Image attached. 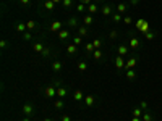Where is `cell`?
<instances>
[{
    "instance_id": "obj_1",
    "label": "cell",
    "mask_w": 162,
    "mask_h": 121,
    "mask_svg": "<svg viewBox=\"0 0 162 121\" xmlns=\"http://www.w3.org/2000/svg\"><path fill=\"white\" fill-rule=\"evenodd\" d=\"M149 27H151L149 23L144 21V19H138V21H136V29L139 31L141 34H146L147 31H149Z\"/></svg>"
},
{
    "instance_id": "obj_2",
    "label": "cell",
    "mask_w": 162,
    "mask_h": 121,
    "mask_svg": "<svg viewBox=\"0 0 162 121\" xmlns=\"http://www.w3.org/2000/svg\"><path fill=\"white\" fill-rule=\"evenodd\" d=\"M128 47L133 48V50H139V48H141V40H139V37H136V36H131V37H130Z\"/></svg>"
},
{
    "instance_id": "obj_3",
    "label": "cell",
    "mask_w": 162,
    "mask_h": 121,
    "mask_svg": "<svg viewBox=\"0 0 162 121\" xmlns=\"http://www.w3.org/2000/svg\"><path fill=\"white\" fill-rule=\"evenodd\" d=\"M23 113H25L26 116L34 115V107L31 105V103H25V105H23Z\"/></svg>"
},
{
    "instance_id": "obj_4",
    "label": "cell",
    "mask_w": 162,
    "mask_h": 121,
    "mask_svg": "<svg viewBox=\"0 0 162 121\" xmlns=\"http://www.w3.org/2000/svg\"><path fill=\"white\" fill-rule=\"evenodd\" d=\"M113 61H115V66H117V70H122V68H125V63H126V61L123 60V57L117 55V57H115V60H113Z\"/></svg>"
},
{
    "instance_id": "obj_5",
    "label": "cell",
    "mask_w": 162,
    "mask_h": 121,
    "mask_svg": "<svg viewBox=\"0 0 162 121\" xmlns=\"http://www.w3.org/2000/svg\"><path fill=\"white\" fill-rule=\"evenodd\" d=\"M136 61H138V58L136 57H131L128 61L125 63V70H133L135 68V65H136Z\"/></svg>"
},
{
    "instance_id": "obj_6",
    "label": "cell",
    "mask_w": 162,
    "mask_h": 121,
    "mask_svg": "<svg viewBox=\"0 0 162 121\" xmlns=\"http://www.w3.org/2000/svg\"><path fill=\"white\" fill-rule=\"evenodd\" d=\"M62 26H63V23H60V21H54L52 23V26H50V31H52V32H60L62 31Z\"/></svg>"
},
{
    "instance_id": "obj_7",
    "label": "cell",
    "mask_w": 162,
    "mask_h": 121,
    "mask_svg": "<svg viewBox=\"0 0 162 121\" xmlns=\"http://www.w3.org/2000/svg\"><path fill=\"white\" fill-rule=\"evenodd\" d=\"M143 121H154V116H153V113H151L149 110L143 112Z\"/></svg>"
},
{
    "instance_id": "obj_8",
    "label": "cell",
    "mask_w": 162,
    "mask_h": 121,
    "mask_svg": "<svg viewBox=\"0 0 162 121\" xmlns=\"http://www.w3.org/2000/svg\"><path fill=\"white\" fill-rule=\"evenodd\" d=\"M94 102H96L94 95H86V97H84V103H86L88 107H92V105H94Z\"/></svg>"
},
{
    "instance_id": "obj_9",
    "label": "cell",
    "mask_w": 162,
    "mask_h": 121,
    "mask_svg": "<svg viewBox=\"0 0 162 121\" xmlns=\"http://www.w3.org/2000/svg\"><path fill=\"white\" fill-rule=\"evenodd\" d=\"M126 10H128V5H126V3H118V5H117V13H120V15L125 13Z\"/></svg>"
},
{
    "instance_id": "obj_10",
    "label": "cell",
    "mask_w": 162,
    "mask_h": 121,
    "mask_svg": "<svg viewBox=\"0 0 162 121\" xmlns=\"http://www.w3.org/2000/svg\"><path fill=\"white\" fill-rule=\"evenodd\" d=\"M128 50H130L128 45H120L118 47V55H120V57H125V55L128 53Z\"/></svg>"
},
{
    "instance_id": "obj_11",
    "label": "cell",
    "mask_w": 162,
    "mask_h": 121,
    "mask_svg": "<svg viewBox=\"0 0 162 121\" xmlns=\"http://www.w3.org/2000/svg\"><path fill=\"white\" fill-rule=\"evenodd\" d=\"M112 6H110V5H104V6H102V15H104V16H109V15H112Z\"/></svg>"
},
{
    "instance_id": "obj_12",
    "label": "cell",
    "mask_w": 162,
    "mask_h": 121,
    "mask_svg": "<svg viewBox=\"0 0 162 121\" xmlns=\"http://www.w3.org/2000/svg\"><path fill=\"white\" fill-rule=\"evenodd\" d=\"M62 66H63V65H62V61H58V60H55L54 63H52V70L55 71V73H58L62 70Z\"/></svg>"
},
{
    "instance_id": "obj_13",
    "label": "cell",
    "mask_w": 162,
    "mask_h": 121,
    "mask_svg": "<svg viewBox=\"0 0 162 121\" xmlns=\"http://www.w3.org/2000/svg\"><path fill=\"white\" fill-rule=\"evenodd\" d=\"M136 78V71L135 70H126V79L128 81H133Z\"/></svg>"
},
{
    "instance_id": "obj_14",
    "label": "cell",
    "mask_w": 162,
    "mask_h": 121,
    "mask_svg": "<svg viewBox=\"0 0 162 121\" xmlns=\"http://www.w3.org/2000/svg\"><path fill=\"white\" fill-rule=\"evenodd\" d=\"M68 36H70V32H68L67 29H63V31H60V32H58V39H60V40L68 39Z\"/></svg>"
},
{
    "instance_id": "obj_15",
    "label": "cell",
    "mask_w": 162,
    "mask_h": 121,
    "mask_svg": "<svg viewBox=\"0 0 162 121\" xmlns=\"http://www.w3.org/2000/svg\"><path fill=\"white\" fill-rule=\"evenodd\" d=\"M44 6H46L49 12H52V10L55 8V3L52 2V0H46V2H44Z\"/></svg>"
},
{
    "instance_id": "obj_16",
    "label": "cell",
    "mask_w": 162,
    "mask_h": 121,
    "mask_svg": "<svg viewBox=\"0 0 162 121\" xmlns=\"http://www.w3.org/2000/svg\"><path fill=\"white\" fill-rule=\"evenodd\" d=\"M131 115L135 116V118H141V116H143V110H141L139 107H138V108H133Z\"/></svg>"
},
{
    "instance_id": "obj_17",
    "label": "cell",
    "mask_w": 162,
    "mask_h": 121,
    "mask_svg": "<svg viewBox=\"0 0 162 121\" xmlns=\"http://www.w3.org/2000/svg\"><path fill=\"white\" fill-rule=\"evenodd\" d=\"M67 24H68V27H71V29H73V27H78V19L76 18H70Z\"/></svg>"
},
{
    "instance_id": "obj_18",
    "label": "cell",
    "mask_w": 162,
    "mask_h": 121,
    "mask_svg": "<svg viewBox=\"0 0 162 121\" xmlns=\"http://www.w3.org/2000/svg\"><path fill=\"white\" fill-rule=\"evenodd\" d=\"M76 47H78V45H75V44H71V45H68V47H67V52H68V55H73V53H76V50H78Z\"/></svg>"
},
{
    "instance_id": "obj_19",
    "label": "cell",
    "mask_w": 162,
    "mask_h": 121,
    "mask_svg": "<svg viewBox=\"0 0 162 121\" xmlns=\"http://www.w3.org/2000/svg\"><path fill=\"white\" fill-rule=\"evenodd\" d=\"M156 36H157V32H156V31H147V32H146V39H147V40L156 39Z\"/></svg>"
},
{
    "instance_id": "obj_20",
    "label": "cell",
    "mask_w": 162,
    "mask_h": 121,
    "mask_svg": "<svg viewBox=\"0 0 162 121\" xmlns=\"http://www.w3.org/2000/svg\"><path fill=\"white\" fill-rule=\"evenodd\" d=\"M78 70H80V71H86V70H88V61H80V63H78Z\"/></svg>"
},
{
    "instance_id": "obj_21",
    "label": "cell",
    "mask_w": 162,
    "mask_h": 121,
    "mask_svg": "<svg viewBox=\"0 0 162 121\" xmlns=\"http://www.w3.org/2000/svg\"><path fill=\"white\" fill-rule=\"evenodd\" d=\"M44 48H46V47H44L42 42H36V44H34V50H36V52H42Z\"/></svg>"
},
{
    "instance_id": "obj_22",
    "label": "cell",
    "mask_w": 162,
    "mask_h": 121,
    "mask_svg": "<svg viewBox=\"0 0 162 121\" xmlns=\"http://www.w3.org/2000/svg\"><path fill=\"white\" fill-rule=\"evenodd\" d=\"M57 94L60 95L62 99H63V97L67 95V87H58V89H57Z\"/></svg>"
},
{
    "instance_id": "obj_23",
    "label": "cell",
    "mask_w": 162,
    "mask_h": 121,
    "mask_svg": "<svg viewBox=\"0 0 162 121\" xmlns=\"http://www.w3.org/2000/svg\"><path fill=\"white\" fill-rule=\"evenodd\" d=\"M26 26L28 24H25V23H18L16 24V31H18V32H23V31L26 29Z\"/></svg>"
},
{
    "instance_id": "obj_24",
    "label": "cell",
    "mask_w": 162,
    "mask_h": 121,
    "mask_svg": "<svg viewBox=\"0 0 162 121\" xmlns=\"http://www.w3.org/2000/svg\"><path fill=\"white\" fill-rule=\"evenodd\" d=\"M46 95H47V97H54V95H55V89H54V87H47V89H46Z\"/></svg>"
},
{
    "instance_id": "obj_25",
    "label": "cell",
    "mask_w": 162,
    "mask_h": 121,
    "mask_svg": "<svg viewBox=\"0 0 162 121\" xmlns=\"http://www.w3.org/2000/svg\"><path fill=\"white\" fill-rule=\"evenodd\" d=\"M88 10H89V13H96L97 12V5H96V3H91V5H88Z\"/></svg>"
},
{
    "instance_id": "obj_26",
    "label": "cell",
    "mask_w": 162,
    "mask_h": 121,
    "mask_svg": "<svg viewBox=\"0 0 162 121\" xmlns=\"http://www.w3.org/2000/svg\"><path fill=\"white\" fill-rule=\"evenodd\" d=\"M62 5H63L65 8H70V6L73 5V0H62Z\"/></svg>"
},
{
    "instance_id": "obj_27",
    "label": "cell",
    "mask_w": 162,
    "mask_h": 121,
    "mask_svg": "<svg viewBox=\"0 0 162 121\" xmlns=\"http://www.w3.org/2000/svg\"><path fill=\"white\" fill-rule=\"evenodd\" d=\"M73 97H75V100H83V92L81 91H75Z\"/></svg>"
},
{
    "instance_id": "obj_28",
    "label": "cell",
    "mask_w": 162,
    "mask_h": 121,
    "mask_svg": "<svg viewBox=\"0 0 162 121\" xmlns=\"http://www.w3.org/2000/svg\"><path fill=\"white\" fill-rule=\"evenodd\" d=\"M112 19H113L115 23L122 21V16H120V13H112Z\"/></svg>"
},
{
    "instance_id": "obj_29",
    "label": "cell",
    "mask_w": 162,
    "mask_h": 121,
    "mask_svg": "<svg viewBox=\"0 0 162 121\" xmlns=\"http://www.w3.org/2000/svg\"><path fill=\"white\" fill-rule=\"evenodd\" d=\"M92 57H94L96 60H99V58H102V52L99 50V48H96V50H94V55H92Z\"/></svg>"
},
{
    "instance_id": "obj_30",
    "label": "cell",
    "mask_w": 162,
    "mask_h": 121,
    "mask_svg": "<svg viewBox=\"0 0 162 121\" xmlns=\"http://www.w3.org/2000/svg\"><path fill=\"white\" fill-rule=\"evenodd\" d=\"M139 108L143 110V112H146V110H147V102H146V100H141V102H139Z\"/></svg>"
},
{
    "instance_id": "obj_31",
    "label": "cell",
    "mask_w": 162,
    "mask_h": 121,
    "mask_svg": "<svg viewBox=\"0 0 162 121\" xmlns=\"http://www.w3.org/2000/svg\"><path fill=\"white\" fill-rule=\"evenodd\" d=\"M78 34H80L81 37H84L86 34H88V27H80V29H78Z\"/></svg>"
},
{
    "instance_id": "obj_32",
    "label": "cell",
    "mask_w": 162,
    "mask_h": 121,
    "mask_svg": "<svg viewBox=\"0 0 162 121\" xmlns=\"http://www.w3.org/2000/svg\"><path fill=\"white\" fill-rule=\"evenodd\" d=\"M109 37H110V39H112V40H115L117 37H118V32H117V31H110Z\"/></svg>"
},
{
    "instance_id": "obj_33",
    "label": "cell",
    "mask_w": 162,
    "mask_h": 121,
    "mask_svg": "<svg viewBox=\"0 0 162 121\" xmlns=\"http://www.w3.org/2000/svg\"><path fill=\"white\" fill-rule=\"evenodd\" d=\"M55 108H63V102H62V100H55Z\"/></svg>"
},
{
    "instance_id": "obj_34",
    "label": "cell",
    "mask_w": 162,
    "mask_h": 121,
    "mask_svg": "<svg viewBox=\"0 0 162 121\" xmlns=\"http://www.w3.org/2000/svg\"><path fill=\"white\" fill-rule=\"evenodd\" d=\"M73 44H75V45H80V44H81V36H75Z\"/></svg>"
},
{
    "instance_id": "obj_35",
    "label": "cell",
    "mask_w": 162,
    "mask_h": 121,
    "mask_svg": "<svg viewBox=\"0 0 162 121\" xmlns=\"http://www.w3.org/2000/svg\"><path fill=\"white\" fill-rule=\"evenodd\" d=\"M131 21H133L131 16H125V18H123V23L125 24H131Z\"/></svg>"
},
{
    "instance_id": "obj_36",
    "label": "cell",
    "mask_w": 162,
    "mask_h": 121,
    "mask_svg": "<svg viewBox=\"0 0 162 121\" xmlns=\"http://www.w3.org/2000/svg\"><path fill=\"white\" fill-rule=\"evenodd\" d=\"M91 23H92V16H86V18H84V24H86V26H89Z\"/></svg>"
},
{
    "instance_id": "obj_37",
    "label": "cell",
    "mask_w": 162,
    "mask_h": 121,
    "mask_svg": "<svg viewBox=\"0 0 162 121\" xmlns=\"http://www.w3.org/2000/svg\"><path fill=\"white\" fill-rule=\"evenodd\" d=\"M41 53H42V57H49V55H50V50H49V48H44V50L42 52H41Z\"/></svg>"
},
{
    "instance_id": "obj_38",
    "label": "cell",
    "mask_w": 162,
    "mask_h": 121,
    "mask_svg": "<svg viewBox=\"0 0 162 121\" xmlns=\"http://www.w3.org/2000/svg\"><path fill=\"white\" fill-rule=\"evenodd\" d=\"M86 50H88V52H92V50H96L94 44H88V45H86Z\"/></svg>"
},
{
    "instance_id": "obj_39",
    "label": "cell",
    "mask_w": 162,
    "mask_h": 121,
    "mask_svg": "<svg viewBox=\"0 0 162 121\" xmlns=\"http://www.w3.org/2000/svg\"><path fill=\"white\" fill-rule=\"evenodd\" d=\"M92 44H94V47H96V48H101V40H99V39H96Z\"/></svg>"
},
{
    "instance_id": "obj_40",
    "label": "cell",
    "mask_w": 162,
    "mask_h": 121,
    "mask_svg": "<svg viewBox=\"0 0 162 121\" xmlns=\"http://www.w3.org/2000/svg\"><path fill=\"white\" fill-rule=\"evenodd\" d=\"M34 26H36L34 21H28V27H29V29H34Z\"/></svg>"
},
{
    "instance_id": "obj_41",
    "label": "cell",
    "mask_w": 162,
    "mask_h": 121,
    "mask_svg": "<svg viewBox=\"0 0 162 121\" xmlns=\"http://www.w3.org/2000/svg\"><path fill=\"white\" fill-rule=\"evenodd\" d=\"M84 6H86V5H83V3H80V5L76 6V10H78V12H83V10H84Z\"/></svg>"
},
{
    "instance_id": "obj_42",
    "label": "cell",
    "mask_w": 162,
    "mask_h": 121,
    "mask_svg": "<svg viewBox=\"0 0 162 121\" xmlns=\"http://www.w3.org/2000/svg\"><path fill=\"white\" fill-rule=\"evenodd\" d=\"M62 121H71V120H70L68 115H62Z\"/></svg>"
},
{
    "instance_id": "obj_43",
    "label": "cell",
    "mask_w": 162,
    "mask_h": 121,
    "mask_svg": "<svg viewBox=\"0 0 162 121\" xmlns=\"http://www.w3.org/2000/svg\"><path fill=\"white\" fill-rule=\"evenodd\" d=\"M83 5H91V0H80Z\"/></svg>"
},
{
    "instance_id": "obj_44",
    "label": "cell",
    "mask_w": 162,
    "mask_h": 121,
    "mask_svg": "<svg viewBox=\"0 0 162 121\" xmlns=\"http://www.w3.org/2000/svg\"><path fill=\"white\" fill-rule=\"evenodd\" d=\"M25 39H26V40L31 39V32H25Z\"/></svg>"
},
{
    "instance_id": "obj_45",
    "label": "cell",
    "mask_w": 162,
    "mask_h": 121,
    "mask_svg": "<svg viewBox=\"0 0 162 121\" xmlns=\"http://www.w3.org/2000/svg\"><path fill=\"white\" fill-rule=\"evenodd\" d=\"M0 47L5 48V47H7V40H2V42H0Z\"/></svg>"
},
{
    "instance_id": "obj_46",
    "label": "cell",
    "mask_w": 162,
    "mask_h": 121,
    "mask_svg": "<svg viewBox=\"0 0 162 121\" xmlns=\"http://www.w3.org/2000/svg\"><path fill=\"white\" fill-rule=\"evenodd\" d=\"M21 2V5H29V0H20Z\"/></svg>"
},
{
    "instance_id": "obj_47",
    "label": "cell",
    "mask_w": 162,
    "mask_h": 121,
    "mask_svg": "<svg viewBox=\"0 0 162 121\" xmlns=\"http://www.w3.org/2000/svg\"><path fill=\"white\" fill-rule=\"evenodd\" d=\"M131 121H141L139 118H135V116H133V118H131Z\"/></svg>"
},
{
    "instance_id": "obj_48",
    "label": "cell",
    "mask_w": 162,
    "mask_h": 121,
    "mask_svg": "<svg viewBox=\"0 0 162 121\" xmlns=\"http://www.w3.org/2000/svg\"><path fill=\"white\" fill-rule=\"evenodd\" d=\"M131 3H133V5H136V3H138V0H131Z\"/></svg>"
},
{
    "instance_id": "obj_49",
    "label": "cell",
    "mask_w": 162,
    "mask_h": 121,
    "mask_svg": "<svg viewBox=\"0 0 162 121\" xmlns=\"http://www.w3.org/2000/svg\"><path fill=\"white\" fill-rule=\"evenodd\" d=\"M52 2H54V3H58V2H62V0H52Z\"/></svg>"
},
{
    "instance_id": "obj_50",
    "label": "cell",
    "mask_w": 162,
    "mask_h": 121,
    "mask_svg": "<svg viewBox=\"0 0 162 121\" xmlns=\"http://www.w3.org/2000/svg\"><path fill=\"white\" fill-rule=\"evenodd\" d=\"M21 121H29V118H23Z\"/></svg>"
},
{
    "instance_id": "obj_51",
    "label": "cell",
    "mask_w": 162,
    "mask_h": 121,
    "mask_svg": "<svg viewBox=\"0 0 162 121\" xmlns=\"http://www.w3.org/2000/svg\"><path fill=\"white\" fill-rule=\"evenodd\" d=\"M44 121H50V120H49V118H46V120H44Z\"/></svg>"
},
{
    "instance_id": "obj_52",
    "label": "cell",
    "mask_w": 162,
    "mask_h": 121,
    "mask_svg": "<svg viewBox=\"0 0 162 121\" xmlns=\"http://www.w3.org/2000/svg\"><path fill=\"white\" fill-rule=\"evenodd\" d=\"M94 2H102V0H94Z\"/></svg>"
}]
</instances>
